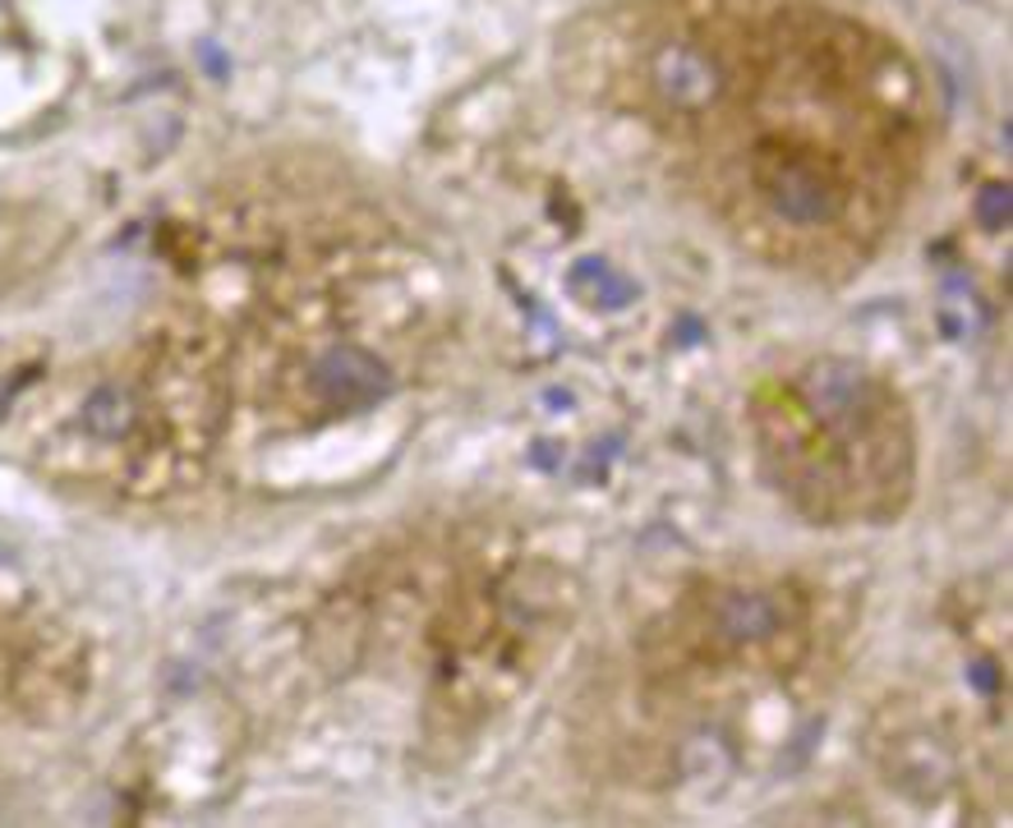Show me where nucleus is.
<instances>
[{
  "label": "nucleus",
  "mask_w": 1013,
  "mask_h": 828,
  "mask_svg": "<svg viewBox=\"0 0 1013 828\" xmlns=\"http://www.w3.org/2000/svg\"><path fill=\"white\" fill-rule=\"evenodd\" d=\"M756 170V189L760 198L793 226H825L843 213L848 203V185H843L838 170L801 144H784V138H769L751 152Z\"/></svg>",
  "instance_id": "obj_1"
},
{
  "label": "nucleus",
  "mask_w": 1013,
  "mask_h": 828,
  "mask_svg": "<svg viewBox=\"0 0 1013 828\" xmlns=\"http://www.w3.org/2000/svg\"><path fill=\"white\" fill-rule=\"evenodd\" d=\"M392 368L360 351V345H327V351L309 364V392L336 414H355V410H374L392 392Z\"/></svg>",
  "instance_id": "obj_2"
},
{
  "label": "nucleus",
  "mask_w": 1013,
  "mask_h": 828,
  "mask_svg": "<svg viewBox=\"0 0 1013 828\" xmlns=\"http://www.w3.org/2000/svg\"><path fill=\"white\" fill-rule=\"evenodd\" d=\"M705 621L724 649L756 653L784 640V631L793 627V612L774 590H719L705 608Z\"/></svg>",
  "instance_id": "obj_3"
},
{
  "label": "nucleus",
  "mask_w": 1013,
  "mask_h": 828,
  "mask_svg": "<svg viewBox=\"0 0 1013 828\" xmlns=\"http://www.w3.org/2000/svg\"><path fill=\"white\" fill-rule=\"evenodd\" d=\"M650 83H655V97L672 111H687V116L709 111L724 92V65L691 42H672L655 56Z\"/></svg>",
  "instance_id": "obj_4"
},
{
  "label": "nucleus",
  "mask_w": 1013,
  "mask_h": 828,
  "mask_svg": "<svg viewBox=\"0 0 1013 828\" xmlns=\"http://www.w3.org/2000/svg\"><path fill=\"white\" fill-rule=\"evenodd\" d=\"M571 290L586 295L594 308H627L636 299V282H627V276L613 272V263H603V258H581L577 267H571Z\"/></svg>",
  "instance_id": "obj_5"
},
{
  "label": "nucleus",
  "mask_w": 1013,
  "mask_h": 828,
  "mask_svg": "<svg viewBox=\"0 0 1013 828\" xmlns=\"http://www.w3.org/2000/svg\"><path fill=\"white\" fill-rule=\"evenodd\" d=\"M1009 203H1013V194H1009L1004 180L982 185V194H976V221H982L986 230H1004L1009 226Z\"/></svg>",
  "instance_id": "obj_6"
},
{
  "label": "nucleus",
  "mask_w": 1013,
  "mask_h": 828,
  "mask_svg": "<svg viewBox=\"0 0 1013 828\" xmlns=\"http://www.w3.org/2000/svg\"><path fill=\"white\" fill-rule=\"evenodd\" d=\"M967 681L982 690V696H995V690H1000V672H995L991 659H972V663H967Z\"/></svg>",
  "instance_id": "obj_7"
},
{
  "label": "nucleus",
  "mask_w": 1013,
  "mask_h": 828,
  "mask_svg": "<svg viewBox=\"0 0 1013 828\" xmlns=\"http://www.w3.org/2000/svg\"><path fill=\"white\" fill-rule=\"evenodd\" d=\"M700 336H705L700 318H682V327H678V336H672V341H678V345H696Z\"/></svg>",
  "instance_id": "obj_8"
},
{
  "label": "nucleus",
  "mask_w": 1013,
  "mask_h": 828,
  "mask_svg": "<svg viewBox=\"0 0 1013 828\" xmlns=\"http://www.w3.org/2000/svg\"><path fill=\"white\" fill-rule=\"evenodd\" d=\"M530 456H534L539 465H544V470H553V465H558V456H553V446H549V442H534V446H530Z\"/></svg>",
  "instance_id": "obj_9"
}]
</instances>
